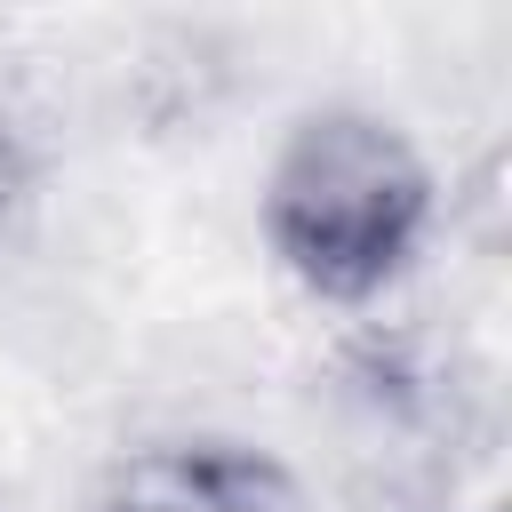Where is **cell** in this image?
I'll return each instance as SVG.
<instances>
[{"label":"cell","mask_w":512,"mask_h":512,"mask_svg":"<svg viewBox=\"0 0 512 512\" xmlns=\"http://www.w3.org/2000/svg\"><path fill=\"white\" fill-rule=\"evenodd\" d=\"M432 176L416 144L376 112H304L264 176V232L272 256L336 304L376 296L424 240Z\"/></svg>","instance_id":"1"},{"label":"cell","mask_w":512,"mask_h":512,"mask_svg":"<svg viewBox=\"0 0 512 512\" xmlns=\"http://www.w3.org/2000/svg\"><path fill=\"white\" fill-rule=\"evenodd\" d=\"M88 512H296V480L240 440H152L104 464Z\"/></svg>","instance_id":"2"},{"label":"cell","mask_w":512,"mask_h":512,"mask_svg":"<svg viewBox=\"0 0 512 512\" xmlns=\"http://www.w3.org/2000/svg\"><path fill=\"white\" fill-rule=\"evenodd\" d=\"M24 184H32V160H24V144H16V128L0 120V224L24 208Z\"/></svg>","instance_id":"3"}]
</instances>
